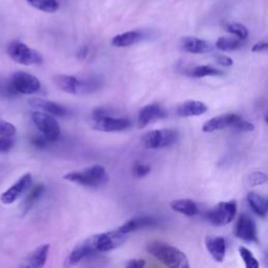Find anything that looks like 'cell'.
Wrapping results in <instances>:
<instances>
[{
    "label": "cell",
    "mask_w": 268,
    "mask_h": 268,
    "mask_svg": "<svg viewBox=\"0 0 268 268\" xmlns=\"http://www.w3.org/2000/svg\"><path fill=\"white\" fill-rule=\"evenodd\" d=\"M147 251L168 268H190L188 257L179 248L161 241L148 243Z\"/></svg>",
    "instance_id": "cell-1"
},
{
    "label": "cell",
    "mask_w": 268,
    "mask_h": 268,
    "mask_svg": "<svg viewBox=\"0 0 268 268\" xmlns=\"http://www.w3.org/2000/svg\"><path fill=\"white\" fill-rule=\"evenodd\" d=\"M70 183L78 184L88 188H100L105 186L109 181V176L103 165L94 164L84 169L83 171L70 172L63 176Z\"/></svg>",
    "instance_id": "cell-2"
},
{
    "label": "cell",
    "mask_w": 268,
    "mask_h": 268,
    "mask_svg": "<svg viewBox=\"0 0 268 268\" xmlns=\"http://www.w3.org/2000/svg\"><path fill=\"white\" fill-rule=\"evenodd\" d=\"M54 83L57 87L69 94L79 96V94H87L96 91L100 88L99 81L94 79L89 80H80L76 77L67 75H59L54 78Z\"/></svg>",
    "instance_id": "cell-3"
},
{
    "label": "cell",
    "mask_w": 268,
    "mask_h": 268,
    "mask_svg": "<svg viewBox=\"0 0 268 268\" xmlns=\"http://www.w3.org/2000/svg\"><path fill=\"white\" fill-rule=\"evenodd\" d=\"M179 133L174 129H159L149 131L141 137V143L146 149H162L177 143Z\"/></svg>",
    "instance_id": "cell-4"
},
{
    "label": "cell",
    "mask_w": 268,
    "mask_h": 268,
    "mask_svg": "<svg viewBox=\"0 0 268 268\" xmlns=\"http://www.w3.org/2000/svg\"><path fill=\"white\" fill-rule=\"evenodd\" d=\"M237 213V202L235 200L219 202L206 215L208 221L215 226H224L234 221Z\"/></svg>",
    "instance_id": "cell-5"
},
{
    "label": "cell",
    "mask_w": 268,
    "mask_h": 268,
    "mask_svg": "<svg viewBox=\"0 0 268 268\" xmlns=\"http://www.w3.org/2000/svg\"><path fill=\"white\" fill-rule=\"evenodd\" d=\"M7 54L13 61L19 63L21 65H35L41 64L43 58L40 53L30 49L27 44L20 41H14L7 46Z\"/></svg>",
    "instance_id": "cell-6"
},
{
    "label": "cell",
    "mask_w": 268,
    "mask_h": 268,
    "mask_svg": "<svg viewBox=\"0 0 268 268\" xmlns=\"http://www.w3.org/2000/svg\"><path fill=\"white\" fill-rule=\"evenodd\" d=\"M31 120H33L38 130L42 133V136L49 143L59 139L61 134L60 125L53 115L36 111L31 114Z\"/></svg>",
    "instance_id": "cell-7"
},
{
    "label": "cell",
    "mask_w": 268,
    "mask_h": 268,
    "mask_svg": "<svg viewBox=\"0 0 268 268\" xmlns=\"http://www.w3.org/2000/svg\"><path fill=\"white\" fill-rule=\"evenodd\" d=\"M9 86L14 93L34 94L40 90L41 84L37 77L25 72H17L13 75Z\"/></svg>",
    "instance_id": "cell-8"
},
{
    "label": "cell",
    "mask_w": 268,
    "mask_h": 268,
    "mask_svg": "<svg viewBox=\"0 0 268 268\" xmlns=\"http://www.w3.org/2000/svg\"><path fill=\"white\" fill-rule=\"evenodd\" d=\"M97 253H109L120 247L127 239V236L117 230L92 236Z\"/></svg>",
    "instance_id": "cell-9"
},
{
    "label": "cell",
    "mask_w": 268,
    "mask_h": 268,
    "mask_svg": "<svg viewBox=\"0 0 268 268\" xmlns=\"http://www.w3.org/2000/svg\"><path fill=\"white\" fill-rule=\"evenodd\" d=\"M92 128L101 132H119L128 129L131 122L125 117H113L111 115L92 116Z\"/></svg>",
    "instance_id": "cell-10"
},
{
    "label": "cell",
    "mask_w": 268,
    "mask_h": 268,
    "mask_svg": "<svg viewBox=\"0 0 268 268\" xmlns=\"http://www.w3.org/2000/svg\"><path fill=\"white\" fill-rule=\"evenodd\" d=\"M236 237L246 243L258 242V232L255 220L248 214H242L235 227Z\"/></svg>",
    "instance_id": "cell-11"
},
{
    "label": "cell",
    "mask_w": 268,
    "mask_h": 268,
    "mask_svg": "<svg viewBox=\"0 0 268 268\" xmlns=\"http://www.w3.org/2000/svg\"><path fill=\"white\" fill-rule=\"evenodd\" d=\"M97 254L96 246H94L93 237L91 236L90 238L86 239L82 243L78 244V245L72 250L64 261L65 268H73L74 266H77L79 263H81L84 259L93 256Z\"/></svg>",
    "instance_id": "cell-12"
},
{
    "label": "cell",
    "mask_w": 268,
    "mask_h": 268,
    "mask_svg": "<svg viewBox=\"0 0 268 268\" xmlns=\"http://www.w3.org/2000/svg\"><path fill=\"white\" fill-rule=\"evenodd\" d=\"M31 175L29 173L23 175L21 178L18 179L17 183H15L13 186H11L6 191H4L1 196H0V200L3 204H12L16 200L19 199L20 197L29 190L31 187Z\"/></svg>",
    "instance_id": "cell-13"
},
{
    "label": "cell",
    "mask_w": 268,
    "mask_h": 268,
    "mask_svg": "<svg viewBox=\"0 0 268 268\" xmlns=\"http://www.w3.org/2000/svg\"><path fill=\"white\" fill-rule=\"evenodd\" d=\"M165 116H167V111H165V109L161 105L156 103L146 105L139 110L137 116L138 128L143 129L155 121L164 119Z\"/></svg>",
    "instance_id": "cell-14"
},
{
    "label": "cell",
    "mask_w": 268,
    "mask_h": 268,
    "mask_svg": "<svg viewBox=\"0 0 268 268\" xmlns=\"http://www.w3.org/2000/svg\"><path fill=\"white\" fill-rule=\"evenodd\" d=\"M28 104L31 108L53 116L64 117L67 115V109L56 103V102L44 100L41 98H31L28 100Z\"/></svg>",
    "instance_id": "cell-15"
},
{
    "label": "cell",
    "mask_w": 268,
    "mask_h": 268,
    "mask_svg": "<svg viewBox=\"0 0 268 268\" xmlns=\"http://www.w3.org/2000/svg\"><path fill=\"white\" fill-rule=\"evenodd\" d=\"M180 47L186 53L194 54H208L214 51V46L212 43L196 37H184L180 41Z\"/></svg>",
    "instance_id": "cell-16"
},
{
    "label": "cell",
    "mask_w": 268,
    "mask_h": 268,
    "mask_svg": "<svg viewBox=\"0 0 268 268\" xmlns=\"http://www.w3.org/2000/svg\"><path fill=\"white\" fill-rule=\"evenodd\" d=\"M159 223H160L159 220L152 216L135 217V218L128 220L127 222H125L122 226L117 228V231L121 232L122 234H124L126 236H128L130 233L140 230V228L153 227V226L159 225Z\"/></svg>",
    "instance_id": "cell-17"
},
{
    "label": "cell",
    "mask_w": 268,
    "mask_h": 268,
    "mask_svg": "<svg viewBox=\"0 0 268 268\" xmlns=\"http://www.w3.org/2000/svg\"><path fill=\"white\" fill-rule=\"evenodd\" d=\"M238 114L236 113H227L219 116H215L213 119L209 120L206 124L202 126V131L206 133H212L217 130L225 129L227 127H231L234 125L235 121L237 120Z\"/></svg>",
    "instance_id": "cell-18"
},
{
    "label": "cell",
    "mask_w": 268,
    "mask_h": 268,
    "mask_svg": "<svg viewBox=\"0 0 268 268\" xmlns=\"http://www.w3.org/2000/svg\"><path fill=\"white\" fill-rule=\"evenodd\" d=\"M208 111V106L206 103L200 101H186L176 108V114L180 117H191L199 116Z\"/></svg>",
    "instance_id": "cell-19"
},
{
    "label": "cell",
    "mask_w": 268,
    "mask_h": 268,
    "mask_svg": "<svg viewBox=\"0 0 268 268\" xmlns=\"http://www.w3.org/2000/svg\"><path fill=\"white\" fill-rule=\"evenodd\" d=\"M50 244L39 246L31 253L23 263L21 268H43L46 264L50 254Z\"/></svg>",
    "instance_id": "cell-20"
},
{
    "label": "cell",
    "mask_w": 268,
    "mask_h": 268,
    "mask_svg": "<svg viewBox=\"0 0 268 268\" xmlns=\"http://www.w3.org/2000/svg\"><path fill=\"white\" fill-rule=\"evenodd\" d=\"M206 247L216 262H223L226 255V242L223 237H207Z\"/></svg>",
    "instance_id": "cell-21"
},
{
    "label": "cell",
    "mask_w": 268,
    "mask_h": 268,
    "mask_svg": "<svg viewBox=\"0 0 268 268\" xmlns=\"http://www.w3.org/2000/svg\"><path fill=\"white\" fill-rule=\"evenodd\" d=\"M170 207L174 212L180 213V214L188 217H194L199 213V209H198V206L196 204V202L193 201L192 199H188V198L173 200L170 203Z\"/></svg>",
    "instance_id": "cell-22"
},
{
    "label": "cell",
    "mask_w": 268,
    "mask_h": 268,
    "mask_svg": "<svg viewBox=\"0 0 268 268\" xmlns=\"http://www.w3.org/2000/svg\"><path fill=\"white\" fill-rule=\"evenodd\" d=\"M247 202L256 215L262 218H265L267 216L268 201L266 197L256 192H249L247 194Z\"/></svg>",
    "instance_id": "cell-23"
},
{
    "label": "cell",
    "mask_w": 268,
    "mask_h": 268,
    "mask_svg": "<svg viewBox=\"0 0 268 268\" xmlns=\"http://www.w3.org/2000/svg\"><path fill=\"white\" fill-rule=\"evenodd\" d=\"M141 39H143V34L140 31L131 30L114 36L111 40V44L115 47H128L136 44Z\"/></svg>",
    "instance_id": "cell-24"
},
{
    "label": "cell",
    "mask_w": 268,
    "mask_h": 268,
    "mask_svg": "<svg viewBox=\"0 0 268 268\" xmlns=\"http://www.w3.org/2000/svg\"><path fill=\"white\" fill-rule=\"evenodd\" d=\"M44 191H45V187L42 184H39L31 188L28 195L27 196L25 203H23V210H25V213L28 212L31 208H33L34 204L40 199V197L43 195Z\"/></svg>",
    "instance_id": "cell-25"
},
{
    "label": "cell",
    "mask_w": 268,
    "mask_h": 268,
    "mask_svg": "<svg viewBox=\"0 0 268 268\" xmlns=\"http://www.w3.org/2000/svg\"><path fill=\"white\" fill-rule=\"evenodd\" d=\"M241 46H242L241 40H239L237 38L220 37L216 42V47L221 52H233L240 49Z\"/></svg>",
    "instance_id": "cell-26"
},
{
    "label": "cell",
    "mask_w": 268,
    "mask_h": 268,
    "mask_svg": "<svg viewBox=\"0 0 268 268\" xmlns=\"http://www.w3.org/2000/svg\"><path fill=\"white\" fill-rule=\"evenodd\" d=\"M27 1L35 9L45 13H54L59 9L57 0H27Z\"/></svg>",
    "instance_id": "cell-27"
},
{
    "label": "cell",
    "mask_w": 268,
    "mask_h": 268,
    "mask_svg": "<svg viewBox=\"0 0 268 268\" xmlns=\"http://www.w3.org/2000/svg\"><path fill=\"white\" fill-rule=\"evenodd\" d=\"M224 73L222 70H219L217 68H214L209 65H200L196 66L191 70V77L193 78H204V77H215V76H221Z\"/></svg>",
    "instance_id": "cell-28"
},
{
    "label": "cell",
    "mask_w": 268,
    "mask_h": 268,
    "mask_svg": "<svg viewBox=\"0 0 268 268\" xmlns=\"http://www.w3.org/2000/svg\"><path fill=\"white\" fill-rule=\"evenodd\" d=\"M239 254H240L241 259L243 260L244 264H245V268H260V264H259V261L257 260V258L254 256V254L251 253L248 248L244 247V246H240Z\"/></svg>",
    "instance_id": "cell-29"
},
{
    "label": "cell",
    "mask_w": 268,
    "mask_h": 268,
    "mask_svg": "<svg viewBox=\"0 0 268 268\" xmlns=\"http://www.w3.org/2000/svg\"><path fill=\"white\" fill-rule=\"evenodd\" d=\"M225 29L230 34L237 37L239 40H245L248 37V29L240 23H228L225 27Z\"/></svg>",
    "instance_id": "cell-30"
},
{
    "label": "cell",
    "mask_w": 268,
    "mask_h": 268,
    "mask_svg": "<svg viewBox=\"0 0 268 268\" xmlns=\"http://www.w3.org/2000/svg\"><path fill=\"white\" fill-rule=\"evenodd\" d=\"M232 129L240 132H250L255 130V125L253 123L248 122L247 120L243 119L242 116L238 115L237 120L235 121L234 125L232 126Z\"/></svg>",
    "instance_id": "cell-31"
},
{
    "label": "cell",
    "mask_w": 268,
    "mask_h": 268,
    "mask_svg": "<svg viewBox=\"0 0 268 268\" xmlns=\"http://www.w3.org/2000/svg\"><path fill=\"white\" fill-rule=\"evenodd\" d=\"M132 172H133V175L134 176L138 177V178H141V177L147 176L149 174V173L151 172V167H150V165L147 164V163H143V162L136 161L135 163L133 164Z\"/></svg>",
    "instance_id": "cell-32"
},
{
    "label": "cell",
    "mask_w": 268,
    "mask_h": 268,
    "mask_svg": "<svg viewBox=\"0 0 268 268\" xmlns=\"http://www.w3.org/2000/svg\"><path fill=\"white\" fill-rule=\"evenodd\" d=\"M17 129L15 126L6 121H0V136L1 137H13Z\"/></svg>",
    "instance_id": "cell-33"
},
{
    "label": "cell",
    "mask_w": 268,
    "mask_h": 268,
    "mask_svg": "<svg viewBox=\"0 0 268 268\" xmlns=\"http://www.w3.org/2000/svg\"><path fill=\"white\" fill-rule=\"evenodd\" d=\"M267 181V176L263 172H254L248 176V184L251 187L262 186Z\"/></svg>",
    "instance_id": "cell-34"
},
{
    "label": "cell",
    "mask_w": 268,
    "mask_h": 268,
    "mask_svg": "<svg viewBox=\"0 0 268 268\" xmlns=\"http://www.w3.org/2000/svg\"><path fill=\"white\" fill-rule=\"evenodd\" d=\"M14 146V139L12 137H0V153L9 152Z\"/></svg>",
    "instance_id": "cell-35"
},
{
    "label": "cell",
    "mask_w": 268,
    "mask_h": 268,
    "mask_svg": "<svg viewBox=\"0 0 268 268\" xmlns=\"http://www.w3.org/2000/svg\"><path fill=\"white\" fill-rule=\"evenodd\" d=\"M146 261L144 259H132L126 264V268H145Z\"/></svg>",
    "instance_id": "cell-36"
},
{
    "label": "cell",
    "mask_w": 268,
    "mask_h": 268,
    "mask_svg": "<svg viewBox=\"0 0 268 268\" xmlns=\"http://www.w3.org/2000/svg\"><path fill=\"white\" fill-rule=\"evenodd\" d=\"M216 62L217 64L224 66V67H230L234 64V61L232 58L227 57V56H218L216 57Z\"/></svg>",
    "instance_id": "cell-37"
},
{
    "label": "cell",
    "mask_w": 268,
    "mask_h": 268,
    "mask_svg": "<svg viewBox=\"0 0 268 268\" xmlns=\"http://www.w3.org/2000/svg\"><path fill=\"white\" fill-rule=\"evenodd\" d=\"M267 51H268V43L265 41L258 42L251 47V52L254 53H266Z\"/></svg>",
    "instance_id": "cell-38"
},
{
    "label": "cell",
    "mask_w": 268,
    "mask_h": 268,
    "mask_svg": "<svg viewBox=\"0 0 268 268\" xmlns=\"http://www.w3.org/2000/svg\"><path fill=\"white\" fill-rule=\"evenodd\" d=\"M31 144L37 148H45L46 145L49 144V141H47L43 136H36L31 139Z\"/></svg>",
    "instance_id": "cell-39"
},
{
    "label": "cell",
    "mask_w": 268,
    "mask_h": 268,
    "mask_svg": "<svg viewBox=\"0 0 268 268\" xmlns=\"http://www.w3.org/2000/svg\"><path fill=\"white\" fill-rule=\"evenodd\" d=\"M87 54H88V49L86 46H84V47H82L81 51L79 52L78 57L81 58V59H84L86 56H87Z\"/></svg>",
    "instance_id": "cell-40"
}]
</instances>
